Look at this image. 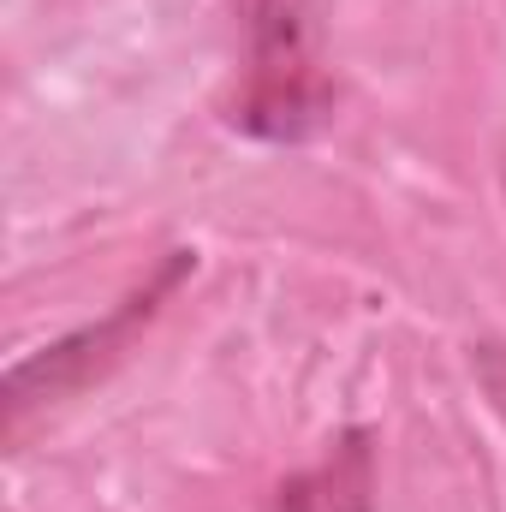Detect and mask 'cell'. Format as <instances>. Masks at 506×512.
Returning <instances> with one entry per match:
<instances>
[{
    "label": "cell",
    "instance_id": "1",
    "mask_svg": "<svg viewBox=\"0 0 506 512\" xmlns=\"http://www.w3.org/2000/svg\"><path fill=\"white\" fill-rule=\"evenodd\" d=\"M245 30V84L221 120L256 143H310L334 126L340 90L322 66L328 0H233Z\"/></svg>",
    "mask_w": 506,
    "mask_h": 512
},
{
    "label": "cell",
    "instance_id": "2",
    "mask_svg": "<svg viewBox=\"0 0 506 512\" xmlns=\"http://www.w3.org/2000/svg\"><path fill=\"white\" fill-rule=\"evenodd\" d=\"M191 274H197V251L173 245L108 316H96V322H84V328L36 346L30 358L6 364V376H0V441H6V453H18V441H24V429L36 417H48V411L72 405L78 393H90L96 382H108L137 352V340L149 334V322L179 298V286Z\"/></svg>",
    "mask_w": 506,
    "mask_h": 512
},
{
    "label": "cell",
    "instance_id": "3",
    "mask_svg": "<svg viewBox=\"0 0 506 512\" xmlns=\"http://www.w3.org/2000/svg\"><path fill=\"white\" fill-rule=\"evenodd\" d=\"M381 489V435L370 423H346L316 465L274 483L268 512H376Z\"/></svg>",
    "mask_w": 506,
    "mask_h": 512
},
{
    "label": "cell",
    "instance_id": "4",
    "mask_svg": "<svg viewBox=\"0 0 506 512\" xmlns=\"http://www.w3.org/2000/svg\"><path fill=\"white\" fill-rule=\"evenodd\" d=\"M471 376L483 387V399L495 405V417L506 423V340H471Z\"/></svg>",
    "mask_w": 506,
    "mask_h": 512
},
{
    "label": "cell",
    "instance_id": "5",
    "mask_svg": "<svg viewBox=\"0 0 506 512\" xmlns=\"http://www.w3.org/2000/svg\"><path fill=\"white\" fill-rule=\"evenodd\" d=\"M501 185H506V137H501Z\"/></svg>",
    "mask_w": 506,
    "mask_h": 512
}]
</instances>
